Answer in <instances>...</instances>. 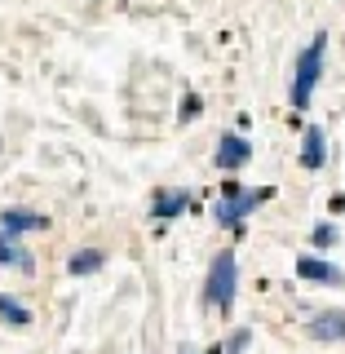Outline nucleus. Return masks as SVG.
<instances>
[{"label": "nucleus", "instance_id": "nucleus-1", "mask_svg": "<svg viewBox=\"0 0 345 354\" xmlns=\"http://www.w3.org/2000/svg\"><path fill=\"white\" fill-rule=\"evenodd\" d=\"M274 199V186H243L230 177L226 186H221V199L213 204V221L221 230H235V235H243V226H248V217L257 213L261 204H270Z\"/></svg>", "mask_w": 345, "mask_h": 354}, {"label": "nucleus", "instance_id": "nucleus-2", "mask_svg": "<svg viewBox=\"0 0 345 354\" xmlns=\"http://www.w3.org/2000/svg\"><path fill=\"white\" fill-rule=\"evenodd\" d=\"M324 62H328V31H319V36L310 40L301 53H297V66H292V88H288V102H292L297 115L310 111V102H315V88H319V80H324Z\"/></svg>", "mask_w": 345, "mask_h": 354}, {"label": "nucleus", "instance_id": "nucleus-3", "mask_svg": "<svg viewBox=\"0 0 345 354\" xmlns=\"http://www.w3.org/2000/svg\"><path fill=\"white\" fill-rule=\"evenodd\" d=\"M235 297H239V261H235V248H221L204 274V306L217 310V315H230Z\"/></svg>", "mask_w": 345, "mask_h": 354}, {"label": "nucleus", "instance_id": "nucleus-4", "mask_svg": "<svg viewBox=\"0 0 345 354\" xmlns=\"http://www.w3.org/2000/svg\"><path fill=\"white\" fill-rule=\"evenodd\" d=\"M252 160V142L243 133H221L217 138V151H213V164L221 173H243Z\"/></svg>", "mask_w": 345, "mask_h": 354}, {"label": "nucleus", "instance_id": "nucleus-5", "mask_svg": "<svg viewBox=\"0 0 345 354\" xmlns=\"http://www.w3.org/2000/svg\"><path fill=\"white\" fill-rule=\"evenodd\" d=\"M297 279H301V283L341 288L345 283V270H341V266H332V261H324V257H315V252H301V257H297Z\"/></svg>", "mask_w": 345, "mask_h": 354}, {"label": "nucleus", "instance_id": "nucleus-6", "mask_svg": "<svg viewBox=\"0 0 345 354\" xmlns=\"http://www.w3.org/2000/svg\"><path fill=\"white\" fill-rule=\"evenodd\" d=\"M191 208V191L186 186H160L151 195V221H173Z\"/></svg>", "mask_w": 345, "mask_h": 354}, {"label": "nucleus", "instance_id": "nucleus-7", "mask_svg": "<svg viewBox=\"0 0 345 354\" xmlns=\"http://www.w3.org/2000/svg\"><path fill=\"white\" fill-rule=\"evenodd\" d=\"M0 230H5V235H14V239H22V235H31V230H49V217L36 213V208L14 204V208H5V213H0Z\"/></svg>", "mask_w": 345, "mask_h": 354}, {"label": "nucleus", "instance_id": "nucleus-8", "mask_svg": "<svg viewBox=\"0 0 345 354\" xmlns=\"http://www.w3.org/2000/svg\"><path fill=\"white\" fill-rule=\"evenodd\" d=\"M310 337L324 346H345V310H324L310 319Z\"/></svg>", "mask_w": 345, "mask_h": 354}, {"label": "nucleus", "instance_id": "nucleus-9", "mask_svg": "<svg viewBox=\"0 0 345 354\" xmlns=\"http://www.w3.org/2000/svg\"><path fill=\"white\" fill-rule=\"evenodd\" d=\"M102 266H106V252L97 243H84V248H75L66 257V274L71 279H88V274H102Z\"/></svg>", "mask_w": 345, "mask_h": 354}, {"label": "nucleus", "instance_id": "nucleus-10", "mask_svg": "<svg viewBox=\"0 0 345 354\" xmlns=\"http://www.w3.org/2000/svg\"><path fill=\"white\" fill-rule=\"evenodd\" d=\"M324 164H328V133L319 129V124H310L306 138H301V169L306 173H319Z\"/></svg>", "mask_w": 345, "mask_h": 354}, {"label": "nucleus", "instance_id": "nucleus-11", "mask_svg": "<svg viewBox=\"0 0 345 354\" xmlns=\"http://www.w3.org/2000/svg\"><path fill=\"white\" fill-rule=\"evenodd\" d=\"M0 266L22 270V274H36V257H31V248H22V239L5 235V230H0Z\"/></svg>", "mask_w": 345, "mask_h": 354}, {"label": "nucleus", "instance_id": "nucleus-12", "mask_svg": "<svg viewBox=\"0 0 345 354\" xmlns=\"http://www.w3.org/2000/svg\"><path fill=\"white\" fill-rule=\"evenodd\" d=\"M31 306L27 301H18L14 292H0V324H9V328H31Z\"/></svg>", "mask_w": 345, "mask_h": 354}, {"label": "nucleus", "instance_id": "nucleus-13", "mask_svg": "<svg viewBox=\"0 0 345 354\" xmlns=\"http://www.w3.org/2000/svg\"><path fill=\"white\" fill-rule=\"evenodd\" d=\"M337 239H341V230L332 226V221H319V226L310 230V248H315V252H324V248H337Z\"/></svg>", "mask_w": 345, "mask_h": 354}, {"label": "nucleus", "instance_id": "nucleus-14", "mask_svg": "<svg viewBox=\"0 0 345 354\" xmlns=\"http://www.w3.org/2000/svg\"><path fill=\"white\" fill-rule=\"evenodd\" d=\"M252 346V328H235L226 341H221V354H243Z\"/></svg>", "mask_w": 345, "mask_h": 354}, {"label": "nucleus", "instance_id": "nucleus-15", "mask_svg": "<svg viewBox=\"0 0 345 354\" xmlns=\"http://www.w3.org/2000/svg\"><path fill=\"white\" fill-rule=\"evenodd\" d=\"M199 111H204V97H199V93H186V97H182V111H177V120H182V124H191V120H199Z\"/></svg>", "mask_w": 345, "mask_h": 354}, {"label": "nucleus", "instance_id": "nucleus-16", "mask_svg": "<svg viewBox=\"0 0 345 354\" xmlns=\"http://www.w3.org/2000/svg\"><path fill=\"white\" fill-rule=\"evenodd\" d=\"M177 354H199V350H195V346H182V350H177Z\"/></svg>", "mask_w": 345, "mask_h": 354}]
</instances>
